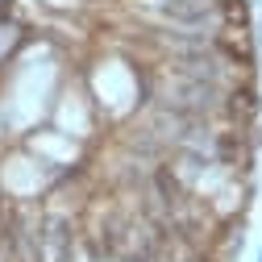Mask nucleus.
I'll list each match as a JSON object with an SVG mask.
<instances>
[{"mask_svg":"<svg viewBox=\"0 0 262 262\" xmlns=\"http://www.w3.org/2000/svg\"><path fill=\"white\" fill-rule=\"evenodd\" d=\"M254 262H262V242H258V254H254Z\"/></svg>","mask_w":262,"mask_h":262,"instance_id":"f257e3e1","label":"nucleus"},{"mask_svg":"<svg viewBox=\"0 0 262 262\" xmlns=\"http://www.w3.org/2000/svg\"><path fill=\"white\" fill-rule=\"evenodd\" d=\"M258 42H262V21H258Z\"/></svg>","mask_w":262,"mask_h":262,"instance_id":"f03ea898","label":"nucleus"},{"mask_svg":"<svg viewBox=\"0 0 262 262\" xmlns=\"http://www.w3.org/2000/svg\"><path fill=\"white\" fill-rule=\"evenodd\" d=\"M254 5H262V0H254Z\"/></svg>","mask_w":262,"mask_h":262,"instance_id":"7ed1b4c3","label":"nucleus"}]
</instances>
